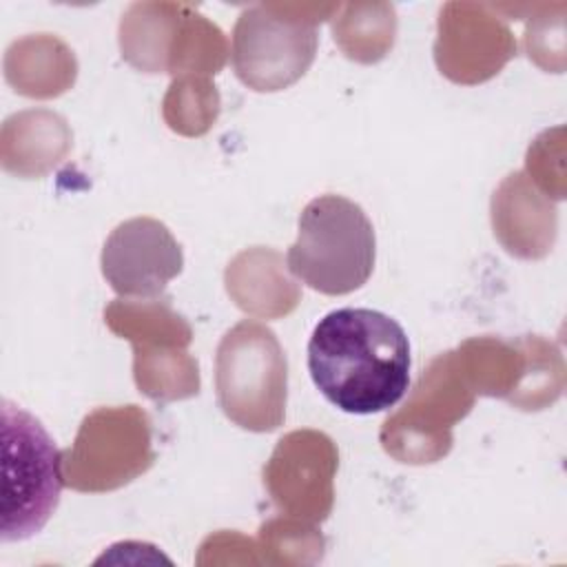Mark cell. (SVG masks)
I'll return each mask as SVG.
<instances>
[{"mask_svg":"<svg viewBox=\"0 0 567 567\" xmlns=\"http://www.w3.org/2000/svg\"><path fill=\"white\" fill-rule=\"evenodd\" d=\"M100 266L115 295L155 301L182 272L184 252L166 224L153 217H133L111 230Z\"/></svg>","mask_w":567,"mask_h":567,"instance_id":"cell-6","label":"cell"},{"mask_svg":"<svg viewBox=\"0 0 567 567\" xmlns=\"http://www.w3.org/2000/svg\"><path fill=\"white\" fill-rule=\"evenodd\" d=\"M64 487L62 452L44 425L11 401H2V498L0 538L18 543L44 529Z\"/></svg>","mask_w":567,"mask_h":567,"instance_id":"cell-3","label":"cell"},{"mask_svg":"<svg viewBox=\"0 0 567 567\" xmlns=\"http://www.w3.org/2000/svg\"><path fill=\"white\" fill-rule=\"evenodd\" d=\"M317 47V20L281 18L266 4H252L235 22L230 62L248 89L272 93L295 84L310 69Z\"/></svg>","mask_w":567,"mask_h":567,"instance_id":"cell-5","label":"cell"},{"mask_svg":"<svg viewBox=\"0 0 567 567\" xmlns=\"http://www.w3.org/2000/svg\"><path fill=\"white\" fill-rule=\"evenodd\" d=\"M288 365L275 332L246 319L228 330L215 357L217 401L244 430L270 432L286 412Z\"/></svg>","mask_w":567,"mask_h":567,"instance_id":"cell-4","label":"cell"},{"mask_svg":"<svg viewBox=\"0 0 567 567\" xmlns=\"http://www.w3.org/2000/svg\"><path fill=\"white\" fill-rule=\"evenodd\" d=\"M374 261V226L359 204L326 193L303 206L286 255L288 270L301 284L328 297L350 295L370 279Z\"/></svg>","mask_w":567,"mask_h":567,"instance_id":"cell-2","label":"cell"},{"mask_svg":"<svg viewBox=\"0 0 567 567\" xmlns=\"http://www.w3.org/2000/svg\"><path fill=\"white\" fill-rule=\"evenodd\" d=\"M410 339L403 326L372 308H337L308 339V372L323 399L346 414L394 408L410 388Z\"/></svg>","mask_w":567,"mask_h":567,"instance_id":"cell-1","label":"cell"}]
</instances>
